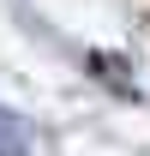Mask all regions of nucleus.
Segmentation results:
<instances>
[{"instance_id": "obj_1", "label": "nucleus", "mask_w": 150, "mask_h": 156, "mask_svg": "<svg viewBox=\"0 0 150 156\" xmlns=\"http://www.w3.org/2000/svg\"><path fill=\"white\" fill-rule=\"evenodd\" d=\"M0 156H24V138H18V126H6V120H0Z\"/></svg>"}]
</instances>
